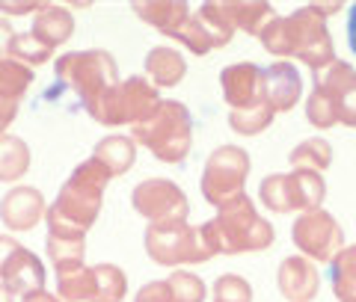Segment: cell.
<instances>
[{"label": "cell", "mask_w": 356, "mask_h": 302, "mask_svg": "<svg viewBox=\"0 0 356 302\" xmlns=\"http://www.w3.org/2000/svg\"><path fill=\"white\" fill-rule=\"evenodd\" d=\"M259 196L264 208L276 210V214H288V210H315L324 205L327 184L321 172L294 169L288 175H267L261 181Z\"/></svg>", "instance_id": "11"}, {"label": "cell", "mask_w": 356, "mask_h": 302, "mask_svg": "<svg viewBox=\"0 0 356 302\" xmlns=\"http://www.w3.org/2000/svg\"><path fill=\"white\" fill-rule=\"evenodd\" d=\"M172 39H178L187 51H191V53H199V57H202V53H211V51H214V42H211L208 30H205L202 21H199V15H191V18H187V21H184V27L178 30Z\"/></svg>", "instance_id": "31"}, {"label": "cell", "mask_w": 356, "mask_h": 302, "mask_svg": "<svg viewBox=\"0 0 356 302\" xmlns=\"http://www.w3.org/2000/svg\"><path fill=\"white\" fill-rule=\"evenodd\" d=\"M158 104H161L158 89L146 77H128V81L110 86L104 95H98L86 107V113L107 128H119V125H137Z\"/></svg>", "instance_id": "6"}, {"label": "cell", "mask_w": 356, "mask_h": 302, "mask_svg": "<svg viewBox=\"0 0 356 302\" xmlns=\"http://www.w3.org/2000/svg\"><path fill=\"white\" fill-rule=\"evenodd\" d=\"M202 234L214 255L264 252L276 240L273 226L255 210L247 193L229 201V205H222L220 214L202 226Z\"/></svg>", "instance_id": "3"}, {"label": "cell", "mask_w": 356, "mask_h": 302, "mask_svg": "<svg viewBox=\"0 0 356 302\" xmlns=\"http://www.w3.org/2000/svg\"><path fill=\"white\" fill-rule=\"evenodd\" d=\"M134 12H137L149 27L166 33V36H175L178 30L184 27V21L191 18V9L181 0H154V3H134Z\"/></svg>", "instance_id": "21"}, {"label": "cell", "mask_w": 356, "mask_h": 302, "mask_svg": "<svg viewBox=\"0 0 356 302\" xmlns=\"http://www.w3.org/2000/svg\"><path fill=\"white\" fill-rule=\"evenodd\" d=\"M250 154L241 149V145H220V149L211 151V158L205 160L202 169V196L208 205L222 208L229 201H235L238 196H243V184L250 178Z\"/></svg>", "instance_id": "9"}, {"label": "cell", "mask_w": 356, "mask_h": 302, "mask_svg": "<svg viewBox=\"0 0 356 302\" xmlns=\"http://www.w3.org/2000/svg\"><path fill=\"white\" fill-rule=\"evenodd\" d=\"M134 302H175V296H172V290H170V285H166V278H163V282L143 285L137 290V296H134Z\"/></svg>", "instance_id": "34"}, {"label": "cell", "mask_w": 356, "mask_h": 302, "mask_svg": "<svg viewBox=\"0 0 356 302\" xmlns=\"http://www.w3.org/2000/svg\"><path fill=\"white\" fill-rule=\"evenodd\" d=\"M131 205L149 222H187V214H191L184 190L170 178H149L137 184L131 193Z\"/></svg>", "instance_id": "13"}, {"label": "cell", "mask_w": 356, "mask_h": 302, "mask_svg": "<svg viewBox=\"0 0 356 302\" xmlns=\"http://www.w3.org/2000/svg\"><path fill=\"white\" fill-rule=\"evenodd\" d=\"M110 175L104 163L89 158L72 172V178L63 184L57 201L48 208V231L51 237H65V240H86L89 226L98 219L104 201V187L110 184Z\"/></svg>", "instance_id": "1"}, {"label": "cell", "mask_w": 356, "mask_h": 302, "mask_svg": "<svg viewBox=\"0 0 356 302\" xmlns=\"http://www.w3.org/2000/svg\"><path fill=\"white\" fill-rule=\"evenodd\" d=\"M226 12H229L232 27L250 33V36H259V39H261V33L267 30V24L276 18L273 6L261 3V0H250V3H238V0H232V3H226Z\"/></svg>", "instance_id": "24"}, {"label": "cell", "mask_w": 356, "mask_h": 302, "mask_svg": "<svg viewBox=\"0 0 356 302\" xmlns=\"http://www.w3.org/2000/svg\"><path fill=\"white\" fill-rule=\"evenodd\" d=\"M214 302H252V287L241 276L226 273L214 282Z\"/></svg>", "instance_id": "33"}, {"label": "cell", "mask_w": 356, "mask_h": 302, "mask_svg": "<svg viewBox=\"0 0 356 302\" xmlns=\"http://www.w3.org/2000/svg\"><path fill=\"white\" fill-rule=\"evenodd\" d=\"M57 77L81 95L83 107H89L98 95L119 83V65L107 51H83V53H63L57 60Z\"/></svg>", "instance_id": "8"}, {"label": "cell", "mask_w": 356, "mask_h": 302, "mask_svg": "<svg viewBox=\"0 0 356 302\" xmlns=\"http://www.w3.org/2000/svg\"><path fill=\"white\" fill-rule=\"evenodd\" d=\"M166 285H170L175 302H205V285H202V278L193 273L175 270L166 278Z\"/></svg>", "instance_id": "32"}, {"label": "cell", "mask_w": 356, "mask_h": 302, "mask_svg": "<svg viewBox=\"0 0 356 302\" xmlns=\"http://www.w3.org/2000/svg\"><path fill=\"white\" fill-rule=\"evenodd\" d=\"M92 158L98 163H104L110 175H125L131 166L137 163V142H134L131 137H122V133H116V137H104L95 145Z\"/></svg>", "instance_id": "23"}, {"label": "cell", "mask_w": 356, "mask_h": 302, "mask_svg": "<svg viewBox=\"0 0 356 302\" xmlns=\"http://www.w3.org/2000/svg\"><path fill=\"white\" fill-rule=\"evenodd\" d=\"M288 163H291L294 169L324 172V169H330V163H332V145L324 137L303 140L291 154H288Z\"/></svg>", "instance_id": "26"}, {"label": "cell", "mask_w": 356, "mask_h": 302, "mask_svg": "<svg viewBox=\"0 0 356 302\" xmlns=\"http://www.w3.org/2000/svg\"><path fill=\"white\" fill-rule=\"evenodd\" d=\"M348 44H350V51L356 53V3L350 6V12H348Z\"/></svg>", "instance_id": "38"}, {"label": "cell", "mask_w": 356, "mask_h": 302, "mask_svg": "<svg viewBox=\"0 0 356 302\" xmlns=\"http://www.w3.org/2000/svg\"><path fill=\"white\" fill-rule=\"evenodd\" d=\"M21 302H60V296H54V294H48V290H33V294H24L21 296Z\"/></svg>", "instance_id": "37"}, {"label": "cell", "mask_w": 356, "mask_h": 302, "mask_svg": "<svg viewBox=\"0 0 356 302\" xmlns=\"http://www.w3.org/2000/svg\"><path fill=\"white\" fill-rule=\"evenodd\" d=\"M44 3H0V12L6 15H27V12H39Z\"/></svg>", "instance_id": "36"}, {"label": "cell", "mask_w": 356, "mask_h": 302, "mask_svg": "<svg viewBox=\"0 0 356 302\" xmlns=\"http://www.w3.org/2000/svg\"><path fill=\"white\" fill-rule=\"evenodd\" d=\"M9 57L24 62L27 69H39V65L54 60V48H48L44 42H39L33 33H15L13 48H9Z\"/></svg>", "instance_id": "30"}, {"label": "cell", "mask_w": 356, "mask_h": 302, "mask_svg": "<svg viewBox=\"0 0 356 302\" xmlns=\"http://www.w3.org/2000/svg\"><path fill=\"white\" fill-rule=\"evenodd\" d=\"M261 48L273 57H297L312 72L324 69L327 62L336 60L330 30L312 6L297 9L291 15H276L261 33Z\"/></svg>", "instance_id": "2"}, {"label": "cell", "mask_w": 356, "mask_h": 302, "mask_svg": "<svg viewBox=\"0 0 356 302\" xmlns=\"http://www.w3.org/2000/svg\"><path fill=\"white\" fill-rule=\"evenodd\" d=\"M191 113L178 101H161L152 113L131 125V140L149 149L163 163H181L191 154Z\"/></svg>", "instance_id": "5"}, {"label": "cell", "mask_w": 356, "mask_h": 302, "mask_svg": "<svg viewBox=\"0 0 356 302\" xmlns=\"http://www.w3.org/2000/svg\"><path fill=\"white\" fill-rule=\"evenodd\" d=\"M48 205L44 196L33 187H13L0 201V219L9 231H30L36 228V222L44 219Z\"/></svg>", "instance_id": "16"}, {"label": "cell", "mask_w": 356, "mask_h": 302, "mask_svg": "<svg viewBox=\"0 0 356 302\" xmlns=\"http://www.w3.org/2000/svg\"><path fill=\"white\" fill-rule=\"evenodd\" d=\"M146 252L154 264L181 267L211 261L214 252L202 234V226L193 228L187 222H149L146 228Z\"/></svg>", "instance_id": "7"}, {"label": "cell", "mask_w": 356, "mask_h": 302, "mask_svg": "<svg viewBox=\"0 0 356 302\" xmlns=\"http://www.w3.org/2000/svg\"><path fill=\"white\" fill-rule=\"evenodd\" d=\"M0 285H6L15 296L33 294L44 287V267L33 252L18 246L13 237L0 234Z\"/></svg>", "instance_id": "14"}, {"label": "cell", "mask_w": 356, "mask_h": 302, "mask_svg": "<svg viewBox=\"0 0 356 302\" xmlns=\"http://www.w3.org/2000/svg\"><path fill=\"white\" fill-rule=\"evenodd\" d=\"M303 98V81L294 62L280 60L264 69V101L273 107V113H288Z\"/></svg>", "instance_id": "17"}, {"label": "cell", "mask_w": 356, "mask_h": 302, "mask_svg": "<svg viewBox=\"0 0 356 302\" xmlns=\"http://www.w3.org/2000/svg\"><path fill=\"white\" fill-rule=\"evenodd\" d=\"M33 83V69L13 57L0 60V133H3L18 116V101Z\"/></svg>", "instance_id": "19"}, {"label": "cell", "mask_w": 356, "mask_h": 302, "mask_svg": "<svg viewBox=\"0 0 356 302\" xmlns=\"http://www.w3.org/2000/svg\"><path fill=\"white\" fill-rule=\"evenodd\" d=\"M332 294L339 302H356V243L332 258Z\"/></svg>", "instance_id": "27"}, {"label": "cell", "mask_w": 356, "mask_h": 302, "mask_svg": "<svg viewBox=\"0 0 356 302\" xmlns=\"http://www.w3.org/2000/svg\"><path fill=\"white\" fill-rule=\"evenodd\" d=\"M44 249H48V255H51L54 270L65 273V270H77V267H83L86 240H65V237H51L48 234Z\"/></svg>", "instance_id": "29"}, {"label": "cell", "mask_w": 356, "mask_h": 302, "mask_svg": "<svg viewBox=\"0 0 356 302\" xmlns=\"http://www.w3.org/2000/svg\"><path fill=\"white\" fill-rule=\"evenodd\" d=\"M315 74V89L306 101V119L312 128L330 131L336 125L356 128V69L341 60L327 62Z\"/></svg>", "instance_id": "4"}, {"label": "cell", "mask_w": 356, "mask_h": 302, "mask_svg": "<svg viewBox=\"0 0 356 302\" xmlns=\"http://www.w3.org/2000/svg\"><path fill=\"white\" fill-rule=\"evenodd\" d=\"M273 107L267 104H259V107H247V110H232L229 113V125L235 133H243V137H259L267 128L273 125Z\"/></svg>", "instance_id": "28"}, {"label": "cell", "mask_w": 356, "mask_h": 302, "mask_svg": "<svg viewBox=\"0 0 356 302\" xmlns=\"http://www.w3.org/2000/svg\"><path fill=\"white\" fill-rule=\"evenodd\" d=\"M33 36L39 42H44L48 48H57V44L69 42L72 33H74V18L65 6L57 3H44L39 12H36V24H33Z\"/></svg>", "instance_id": "20"}, {"label": "cell", "mask_w": 356, "mask_h": 302, "mask_svg": "<svg viewBox=\"0 0 356 302\" xmlns=\"http://www.w3.org/2000/svg\"><path fill=\"white\" fill-rule=\"evenodd\" d=\"M222 101L232 110H247L264 104V69L255 62H235L220 72Z\"/></svg>", "instance_id": "15"}, {"label": "cell", "mask_w": 356, "mask_h": 302, "mask_svg": "<svg viewBox=\"0 0 356 302\" xmlns=\"http://www.w3.org/2000/svg\"><path fill=\"white\" fill-rule=\"evenodd\" d=\"M13 39H15V30L6 18H0V60L9 57V48H13Z\"/></svg>", "instance_id": "35"}, {"label": "cell", "mask_w": 356, "mask_h": 302, "mask_svg": "<svg viewBox=\"0 0 356 302\" xmlns=\"http://www.w3.org/2000/svg\"><path fill=\"white\" fill-rule=\"evenodd\" d=\"M146 74L152 77V86L154 89H158V86L161 89H170V86H175L187 74V62H184V57L178 51L161 44V48L149 51V57H146Z\"/></svg>", "instance_id": "22"}, {"label": "cell", "mask_w": 356, "mask_h": 302, "mask_svg": "<svg viewBox=\"0 0 356 302\" xmlns=\"http://www.w3.org/2000/svg\"><path fill=\"white\" fill-rule=\"evenodd\" d=\"M276 285H280V294L288 302H312L318 296V287H321L318 267L309 258H303V255H291V258H285L280 264Z\"/></svg>", "instance_id": "18"}, {"label": "cell", "mask_w": 356, "mask_h": 302, "mask_svg": "<svg viewBox=\"0 0 356 302\" xmlns=\"http://www.w3.org/2000/svg\"><path fill=\"white\" fill-rule=\"evenodd\" d=\"M30 169V149L13 133H0V181L15 184Z\"/></svg>", "instance_id": "25"}, {"label": "cell", "mask_w": 356, "mask_h": 302, "mask_svg": "<svg viewBox=\"0 0 356 302\" xmlns=\"http://www.w3.org/2000/svg\"><path fill=\"white\" fill-rule=\"evenodd\" d=\"M0 302H15V294L6 285H0Z\"/></svg>", "instance_id": "39"}, {"label": "cell", "mask_w": 356, "mask_h": 302, "mask_svg": "<svg viewBox=\"0 0 356 302\" xmlns=\"http://www.w3.org/2000/svg\"><path fill=\"white\" fill-rule=\"evenodd\" d=\"M291 240L303 252V258L321 264H332V258L344 249V231L339 219L327 214L324 208L303 210L291 226Z\"/></svg>", "instance_id": "12"}, {"label": "cell", "mask_w": 356, "mask_h": 302, "mask_svg": "<svg viewBox=\"0 0 356 302\" xmlns=\"http://www.w3.org/2000/svg\"><path fill=\"white\" fill-rule=\"evenodd\" d=\"M125 294L128 282L116 264H92L57 273L60 302H122Z\"/></svg>", "instance_id": "10"}]
</instances>
